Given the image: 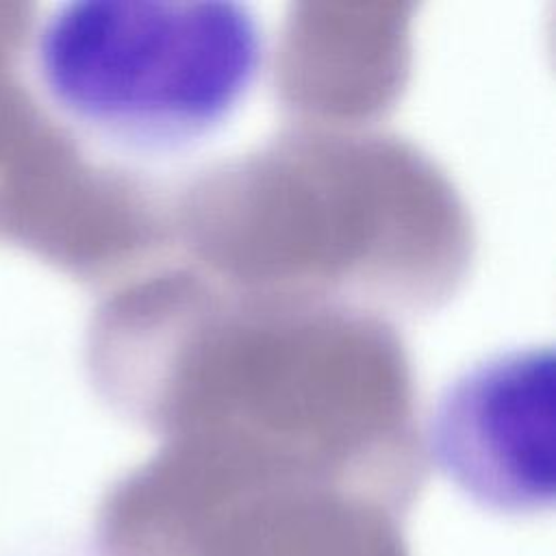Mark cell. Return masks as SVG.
<instances>
[{
  "instance_id": "6da1fadb",
  "label": "cell",
  "mask_w": 556,
  "mask_h": 556,
  "mask_svg": "<svg viewBox=\"0 0 556 556\" xmlns=\"http://www.w3.org/2000/svg\"><path fill=\"white\" fill-rule=\"evenodd\" d=\"M261 28L241 2L72 0L35 30L43 98L115 146L163 152L211 135L261 67Z\"/></svg>"
},
{
  "instance_id": "7a4b0ae2",
  "label": "cell",
  "mask_w": 556,
  "mask_h": 556,
  "mask_svg": "<svg viewBox=\"0 0 556 556\" xmlns=\"http://www.w3.org/2000/svg\"><path fill=\"white\" fill-rule=\"evenodd\" d=\"M554 352L515 348L473 363L437 397L426 447L471 502L536 515L556 493Z\"/></svg>"
}]
</instances>
